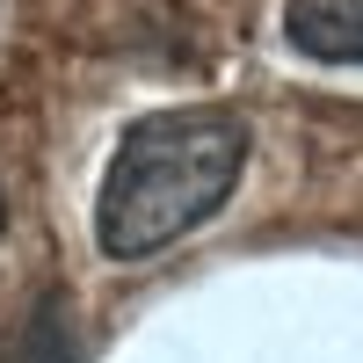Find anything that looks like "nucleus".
Returning <instances> with one entry per match:
<instances>
[{"mask_svg": "<svg viewBox=\"0 0 363 363\" xmlns=\"http://www.w3.org/2000/svg\"><path fill=\"white\" fill-rule=\"evenodd\" d=\"M247 124L225 109H153L116 138L95 189V247L109 262H145L196 233L240 189Z\"/></svg>", "mask_w": 363, "mask_h": 363, "instance_id": "1", "label": "nucleus"}, {"mask_svg": "<svg viewBox=\"0 0 363 363\" xmlns=\"http://www.w3.org/2000/svg\"><path fill=\"white\" fill-rule=\"evenodd\" d=\"M284 37L320 66H363V0H284Z\"/></svg>", "mask_w": 363, "mask_h": 363, "instance_id": "2", "label": "nucleus"}, {"mask_svg": "<svg viewBox=\"0 0 363 363\" xmlns=\"http://www.w3.org/2000/svg\"><path fill=\"white\" fill-rule=\"evenodd\" d=\"M0 363H87V342H80V313L66 291H44L37 306H29L22 335L8 342Z\"/></svg>", "mask_w": 363, "mask_h": 363, "instance_id": "3", "label": "nucleus"}, {"mask_svg": "<svg viewBox=\"0 0 363 363\" xmlns=\"http://www.w3.org/2000/svg\"><path fill=\"white\" fill-rule=\"evenodd\" d=\"M0 225H8V203H0Z\"/></svg>", "mask_w": 363, "mask_h": 363, "instance_id": "4", "label": "nucleus"}]
</instances>
